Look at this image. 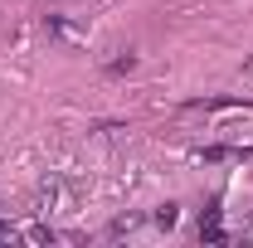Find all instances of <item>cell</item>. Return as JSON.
Returning <instances> with one entry per match:
<instances>
[{
    "instance_id": "cell-1",
    "label": "cell",
    "mask_w": 253,
    "mask_h": 248,
    "mask_svg": "<svg viewBox=\"0 0 253 248\" xmlns=\"http://www.w3.org/2000/svg\"><path fill=\"white\" fill-rule=\"evenodd\" d=\"M200 239H205V244H224V219H219V209H214V205H210V209H205V219H200Z\"/></svg>"
},
{
    "instance_id": "cell-2",
    "label": "cell",
    "mask_w": 253,
    "mask_h": 248,
    "mask_svg": "<svg viewBox=\"0 0 253 248\" xmlns=\"http://www.w3.org/2000/svg\"><path fill=\"white\" fill-rule=\"evenodd\" d=\"M156 224H161V229H170V224H175V205H166V209L156 214Z\"/></svg>"
},
{
    "instance_id": "cell-3",
    "label": "cell",
    "mask_w": 253,
    "mask_h": 248,
    "mask_svg": "<svg viewBox=\"0 0 253 248\" xmlns=\"http://www.w3.org/2000/svg\"><path fill=\"white\" fill-rule=\"evenodd\" d=\"M0 239H15V224H5V219H0Z\"/></svg>"
}]
</instances>
